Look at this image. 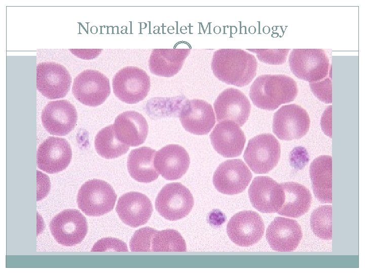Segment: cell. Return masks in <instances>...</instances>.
Masks as SVG:
<instances>
[{"instance_id":"1","label":"cell","mask_w":365,"mask_h":274,"mask_svg":"<svg viewBox=\"0 0 365 274\" xmlns=\"http://www.w3.org/2000/svg\"><path fill=\"white\" fill-rule=\"evenodd\" d=\"M254 55L240 49H220L214 52L211 67L219 80L237 87L248 85L257 74Z\"/></svg>"},{"instance_id":"2","label":"cell","mask_w":365,"mask_h":274,"mask_svg":"<svg viewBox=\"0 0 365 274\" xmlns=\"http://www.w3.org/2000/svg\"><path fill=\"white\" fill-rule=\"evenodd\" d=\"M296 81L284 75H262L251 84L249 95L258 108L274 110L281 105L293 101L297 96Z\"/></svg>"},{"instance_id":"3","label":"cell","mask_w":365,"mask_h":274,"mask_svg":"<svg viewBox=\"0 0 365 274\" xmlns=\"http://www.w3.org/2000/svg\"><path fill=\"white\" fill-rule=\"evenodd\" d=\"M117 194L106 182L93 179L80 188L77 201L79 209L90 216H100L111 211L115 204Z\"/></svg>"},{"instance_id":"4","label":"cell","mask_w":365,"mask_h":274,"mask_svg":"<svg viewBox=\"0 0 365 274\" xmlns=\"http://www.w3.org/2000/svg\"><path fill=\"white\" fill-rule=\"evenodd\" d=\"M280 156V145L270 133H263L250 139L243 157L250 168L256 174H266L277 164Z\"/></svg>"},{"instance_id":"5","label":"cell","mask_w":365,"mask_h":274,"mask_svg":"<svg viewBox=\"0 0 365 274\" xmlns=\"http://www.w3.org/2000/svg\"><path fill=\"white\" fill-rule=\"evenodd\" d=\"M291 72L299 79L316 82L328 73V58L322 49H294L288 58Z\"/></svg>"},{"instance_id":"6","label":"cell","mask_w":365,"mask_h":274,"mask_svg":"<svg viewBox=\"0 0 365 274\" xmlns=\"http://www.w3.org/2000/svg\"><path fill=\"white\" fill-rule=\"evenodd\" d=\"M115 95L121 101L134 104L143 100L150 89V78L142 69L129 66L120 70L112 80Z\"/></svg>"},{"instance_id":"7","label":"cell","mask_w":365,"mask_h":274,"mask_svg":"<svg viewBox=\"0 0 365 274\" xmlns=\"http://www.w3.org/2000/svg\"><path fill=\"white\" fill-rule=\"evenodd\" d=\"M194 206V198L190 190L180 183L165 185L155 201V207L165 219L175 221L187 216Z\"/></svg>"},{"instance_id":"8","label":"cell","mask_w":365,"mask_h":274,"mask_svg":"<svg viewBox=\"0 0 365 274\" xmlns=\"http://www.w3.org/2000/svg\"><path fill=\"white\" fill-rule=\"evenodd\" d=\"M310 124L306 111L296 104L282 106L273 115V133L281 140L291 141L304 136Z\"/></svg>"},{"instance_id":"9","label":"cell","mask_w":365,"mask_h":274,"mask_svg":"<svg viewBox=\"0 0 365 274\" xmlns=\"http://www.w3.org/2000/svg\"><path fill=\"white\" fill-rule=\"evenodd\" d=\"M72 92L82 104L96 107L103 104L111 93L108 79L101 72L86 70L74 79Z\"/></svg>"},{"instance_id":"10","label":"cell","mask_w":365,"mask_h":274,"mask_svg":"<svg viewBox=\"0 0 365 274\" xmlns=\"http://www.w3.org/2000/svg\"><path fill=\"white\" fill-rule=\"evenodd\" d=\"M55 241L64 246H74L85 238L88 230L85 216L76 209H67L55 215L50 223Z\"/></svg>"},{"instance_id":"11","label":"cell","mask_w":365,"mask_h":274,"mask_svg":"<svg viewBox=\"0 0 365 274\" xmlns=\"http://www.w3.org/2000/svg\"><path fill=\"white\" fill-rule=\"evenodd\" d=\"M71 77L62 65L43 62L36 66V87L42 94L50 99L62 98L69 91Z\"/></svg>"},{"instance_id":"12","label":"cell","mask_w":365,"mask_h":274,"mask_svg":"<svg viewBox=\"0 0 365 274\" xmlns=\"http://www.w3.org/2000/svg\"><path fill=\"white\" fill-rule=\"evenodd\" d=\"M264 221L260 215L252 211L239 212L230 219L227 232L236 245L249 247L257 243L264 233Z\"/></svg>"},{"instance_id":"13","label":"cell","mask_w":365,"mask_h":274,"mask_svg":"<svg viewBox=\"0 0 365 274\" xmlns=\"http://www.w3.org/2000/svg\"><path fill=\"white\" fill-rule=\"evenodd\" d=\"M252 176L251 172L242 160H227L221 163L215 170L213 184L221 193L236 194L246 188Z\"/></svg>"},{"instance_id":"14","label":"cell","mask_w":365,"mask_h":274,"mask_svg":"<svg viewBox=\"0 0 365 274\" xmlns=\"http://www.w3.org/2000/svg\"><path fill=\"white\" fill-rule=\"evenodd\" d=\"M248 192L252 206L262 213H277L284 201V191L281 184L268 176L254 178Z\"/></svg>"},{"instance_id":"15","label":"cell","mask_w":365,"mask_h":274,"mask_svg":"<svg viewBox=\"0 0 365 274\" xmlns=\"http://www.w3.org/2000/svg\"><path fill=\"white\" fill-rule=\"evenodd\" d=\"M216 120L232 121L242 126L247 120L251 105L246 95L240 90L229 88L217 97L213 104Z\"/></svg>"},{"instance_id":"16","label":"cell","mask_w":365,"mask_h":274,"mask_svg":"<svg viewBox=\"0 0 365 274\" xmlns=\"http://www.w3.org/2000/svg\"><path fill=\"white\" fill-rule=\"evenodd\" d=\"M71 156V149L66 140L50 136L38 148L37 165L49 174L57 173L68 166Z\"/></svg>"},{"instance_id":"17","label":"cell","mask_w":365,"mask_h":274,"mask_svg":"<svg viewBox=\"0 0 365 274\" xmlns=\"http://www.w3.org/2000/svg\"><path fill=\"white\" fill-rule=\"evenodd\" d=\"M44 128L50 134L64 136L75 128L78 114L75 106L67 100L51 101L41 116Z\"/></svg>"},{"instance_id":"18","label":"cell","mask_w":365,"mask_h":274,"mask_svg":"<svg viewBox=\"0 0 365 274\" xmlns=\"http://www.w3.org/2000/svg\"><path fill=\"white\" fill-rule=\"evenodd\" d=\"M179 117L183 127L187 131L197 135L207 134L215 123L211 105L201 99L186 101Z\"/></svg>"},{"instance_id":"19","label":"cell","mask_w":365,"mask_h":274,"mask_svg":"<svg viewBox=\"0 0 365 274\" xmlns=\"http://www.w3.org/2000/svg\"><path fill=\"white\" fill-rule=\"evenodd\" d=\"M300 224L295 220L277 217L267 228L266 237L274 251L290 252L296 249L302 238Z\"/></svg>"},{"instance_id":"20","label":"cell","mask_w":365,"mask_h":274,"mask_svg":"<svg viewBox=\"0 0 365 274\" xmlns=\"http://www.w3.org/2000/svg\"><path fill=\"white\" fill-rule=\"evenodd\" d=\"M116 210L123 223L130 227H137L149 221L153 212V206L145 195L138 192H129L120 197Z\"/></svg>"},{"instance_id":"21","label":"cell","mask_w":365,"mask_h":274,"mask_svg":"<svg viewBox=\"0 0 365 274\" xmlns=\"http://www.w3.org/2000/svg\"><path fill=\"white\" fill-rule=\"evenodd\" d=\"M189 154L178 145L164 146L156 152L154 164L158 173L167 180H176L187 172L190 165Z\"/></svg>"},{"instance_id":"22","label":"cell","mask_w":365,"mask_h":274,"mask_svg":"<svg viewBox=\"0 0 365 274\" xmlns=\"http://www.w3.org/2000/svg\"><path fill=\"white\" fill-rule=\"evenodd\" d=\"M210 139L215 150L228 158L240 155L246 141L239 126L229 121L218 122L211 132Z\"/></svg>"},{"instance_id":"23","label":"cell","mask_w":365,"mask_h":274,"mask_svg":"<svg viewBox=\"0 0 365 274\" xmlns=\"http://www.w3.org/2000/svg\"><path fill=\"white\" fill-rule=\"evenodd\" d=\"M113 126L118 139L129 146L136 147L142 144L148 136L147 121L141 114L136 111H127L119 114Z\"/></svg>"},{"instance_id":"24","label":"cell","mask_w":365,"mask_h":274,"mask_svg":"<svg viewBox=\"0 0 365 274\" xmlns=\"http://www.w3.org/2000/svg\"><path fill=\"white\" fill-rule=\"evenodd\" d=\"M190 49H155L149 60L151 72L158 76L170 77L181 68Z\"/></svg>"},{"instance_id":"25","label":"cell","mask_w":365,"mask_h":274,"mask_svg":"<svg viewBox=\"0 0 365 274\" xmlns=\"http://www.w3.org/2000/svg\"><path fill=\"white\" fill-rule=\"evenodd\" d=\"M310 175L315 196L322 203L332 202V158L328 155L316 157L310 166Z\"/></svg>"},{"instance_id":"26","label":"cell","mask_w":365,"mask_h":274,"mask_svg":"<svg viewBox=\"0 0 365 274\" xmlns=\"http://www.w3.org/2000/svg\"><path fill=\"white\" fill-rule=\"evenodd\" d=\"M284 199L278 214L289 217L297 218L306 213L312 203L310 191L304 185L294 182L281 183Z\"/></svg>"},{"instance_id":"27","label":"cell","mask_w":365,"mask_h":274,"mask_svg":"<svg viewBox=\"0 0 365 274\" xmlns=\"http://www.w3.org/2000/svg\"><path fill=\"white\" fill-rule=\"evenodd\" d=\"M156 151L148 147H141L131 151L127 158V169L130 176L142 183H150L158 178L154 159Z\"/></svg>"},{"instance_id":"28","label":"cell","mask_w":365,"mask_h":274,"mask_svg":"<svg viewBox=\"0 0 365 274\" xmlns=\"http://www.w3.org/2000/svg\"><path fill=\"white\" fill-rule=\"evenodd\" d=\"M95 148L97 153L106 159L119 157L128 152L129 146L116 137L113 125L101 129L96 135Z\"/></svg>"},{"instance_id":"29","label":"cell","mask_w":365,"mask_h":274,"mask_svg":"<svg viewBox=\"0 0 365 274\" xmlns=\"http://www.w3.org/2000/svg\"><path fill=\"white\" fill-rule=\"evenodd\" d=\"M186 244L181 234L174 229L157 231L152 241V251L185 252Z\"/></svg>"},{"instance_id":"30","label":"cell","mask_w":365,"mask_h":274,"mask_svg":"<svg viewBox=\"0 0 365 274\" xmlns=\"http://www.w3.org/2000/svg\"><path fill=\"white\" fill-rule=\"evenodd\" d=\"M332 207L321 206L315 209L310 217V225L313 233L323 239L332 238Z\"/></svg>"},{"instance_id":"31","label":"cell","mask_w":365,"mask_h":274,"mask_svg":"<svg viewBox=\"0 0 365 274\" xmlns=\"http://www.w3.org/2000/svg\"><path fill=\"white\" fill-rule=\"evenodd\" d=\"M158 231L153 228H141L135 232L130 242V250L133 252L152 251V241Z\"/></svg>"},{"instance_id":"32","label":"cell","mask_w":365,"mask_h":274,"mask_svg":"<svg viewBox=\"0 0 365 274\" xmlns=\"http://www.w3.org/2000/svg\"><path fill=\"white\" fill-rule=\"evenodd\" d=\"M256 53L259 60L270 64H282L286 60L289 49H247Z\"/></svg>"},{"instance_id":"33","label":"cell","mask_w":365,"mask_h":274,"mask_svg":"<svg viewBox=\"0 0 365 274\" xmlns=\"http://www.w3.org/2000/svg\"><path fill=\"white\" fill-rule=\"evenodd\" d=\"M309 86L312 93L320 100L325 104L332 102V80L326 78L320 81L310 83Z\"/></svg>"},{"instance_id":"34","label":"cell","mask_w":365,"mask_h":274,"mask_svg":"<svg viewBox=\"0 0 365 274\" xmlns=\"http://www.w3.org/2000/svg\"><path fill=\"white\" fill-rule=\"evenodd\" d=\"M92 252L123 251L127 252L126 244L120 239L107 237L98 241L91 249Z\"/></svg>"},{"instance_id":"35","label":"cell","mask_w":365,"mask_h":274,"mask_svg":"<svg viewBox=\"0 0 365 274\" xmlns=\"http://www.w3.org/2000/svg\"><path fill=\"white\" fill-rule=\"evenodd\" d=\"M38 197L39 201L47 196L50 188L48 177L38 170Z\"/></svg>"},{"instance_id":"36","label":"cell","mask_w":365,"mask_h":274,"mask_svg":"<svg viewBox=\"0 0 365 274\" xmlns=\"http://www.w3.org/2000/svg\"><path fill=\"white\" fill-rule=\"evenodd\" d=\"M71 53L77 57L82 59H89L96 57L100 49H69Z\"/></svg>"},{"instance_id":"37","label":"cell","mask_w":365,"mask_h":274,"mask_svg":"<svg viewBox=\"0 0 365 274\" xmlns=\"http://www.w3.org/2000/svg\"><path fill=\"white\" fill-rule=\"evenodd\" d=\"M332 120V106H330L328 107L326 109L324 112V113L322 115V118H321V126L324 132H325V133H326V129L327 130V135H329V132L327 129V126H328V125H331L329 124V122H331Z\"/></svg>"}]
</instances>
